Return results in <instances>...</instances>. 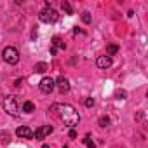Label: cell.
<instances>
[{
    "label": "cell",
    "instance_id": "3957f363",
    "mask_svg": "<svg viewBox=\"0 0 148 148\" xmlns=\"http://www.w3.org/2000/svg\"><path fill=\"white\" fill-rule=\"evenodd\" d=\"M38 18H40V21L42 23H56L58 19H59V14H58V11L56 9H52L51 5L49 7H45V9H42L40 11V14H38Z\"/></svg>",
    "mask_w": 148,
    "mask_h": 148
},
{
    "label": "cell",
    "instance_id": "7c38bea8",
    "mask_svg": "<svg viewBox=\"0 0 148 148\" xmlns=\"http://www.w3.org/2000/svg\"><path fill=\"white\" fill-rule=\"evenodd\" d=\"M82 141H84V145H86L87 148H96V145H94V141L91 139V136H89V134H87V136H86Z\"/></svg>",
    "mask_w": 148,
    "mask_h": 148
},
{
    "label": "cell",
    "instance_id": "8992f818",
    "mask_svg": "<svg viewBox=\"0 0 148 148\" xmlns=\"http://www.w3.org/2000/svg\"><path fill=\"white\" fill-rule=\"evenodd\" d=\"M52 132V125H40L35 132H33V138L37 139V141H42L47 134H51Z\"/></svg>",
    "mask_w": 148,
    "mask_h": 148
},
{
    "label": "cell",
    "instance_id": "44dd1931",
    "mask_svg": "<svg viewBox=\"0 0 148 148\" xmlns=\"http://www.w3.org/2000/svg\"><path fill=\"white\" fill-rule=\"evenodd\" d=\"M70 138H77V132H75V131H73V129L70 131Z\"/></svg>",
    "mask_w": 148,
    "mask_h": 148
},
{
    "label": "cell",
    "instance_id": "8fae6325",
    "mask_svg": "<svg viewBox=\"0 0 148 148\" xmlns=\"http://www.w3.org/2000/svg\"><path fill=\"white\" fill-rule=\"evenodd\" d=\"M21 110H23L25 113H33V112H35V105H33L32 101H25L23 106H21Z\"/></svg>",
    "mask_w": 148,
    "mask_h": 148
},
{
    "label": "cell",
    "instance_id": "ba28073f",
    "mask_svg": "<svg viewBox=\"0 0 148 148\" xmlns=\"http://www.w3.org/2000/svg\"><path fill=\"white\" fill-rule=\"evenodd\" d=\"M16 134H18V138H23V139H32V138H33V132H32V129H30L28 125L18 127V129H16Z\"/></svg>",
    "mask_w": 148,
    "mask_h": 148
},
{
    "label": "cell",
    "instance_id": "9c48e42d",
    "mask_svg": "<svg viewBox=\"0 0 148 148\" xmlns=\"http://www.w3.org/2000/svg\"><path fill=\"white\" fill-rule=\"evenodd\" d=\"M58 49H66V45H64V42H63L59 37H54V38H52V45H51V54L54 56V54L58 52Z\"/></svg>",
    "mask_w": 148,
    "mask_h": 148
},
{
    "label": "cell",
    "instance_id": "9a60e30c",
    "mask_svg": "<svg viewBox=\"0 0 148 148\" xmlns=\"http://www.w3.org/2000/svg\"><path fill=\"white\" fill-rule=\"evenodd\" d=\"M108 52H106V56H113V54H117V51H119V47L117 45H108V49H106Z\"/></svg>",
    "mask_w": 148,
    "mask_h": 148
},
{
    "label": "cell",
    "instance_id": "6da1fadb",
    "mask_svg": "<svg viewBox=\"0 0 148 148\" xmlns=\"http://www.w3.org/2000/svg\"><path fill=\"white\" fill-rule=\"evenodd\" d=\"M52 112L59 117V120H63L64 122V125H68V127H75V125H79V122H80V115H79V112L73 108L71 105H63V103H56V105H52Z\"/></svg>",
    "mask_w": 148,
    "mask_h": 148
},
{
    "label": "cell",
    "instance_id": "7402d4cb",
    "mask_svg": "<svg viewBox=\"0 0 148 148\" xmlns=\"http://www.w3.org/2000/svg\"><path fill=\"white\" fill-rule=\"evenodd\" d=\"M42 148H51V146H49V145H44V146H42Z\"/></svg>",
    "mask_w": 148,
    "mask_h": 148
},
{
    "label": "cell",
    "instance_id": "2e32d148",
    "mask_svg": "<svg viewBox=\"0 0 148 148\" xmlns=\"http://www.w3.org/2000/svg\"><path fill=\"white\" fill-rule=\"evenodd\" d=\"M61 7H63V11H64L66 14H71V12H73V11H71V5H70L68 2H63V4H61Z\"/></svg>",
    "mask_w": 148,
    "mask_h": 148
},
{
    "label": "cell",
    "instance_id": "5bb4252c",
    "mask_svg": "<svg viewBox=\"0 0 148 148\" xmlns=\"http://www.w3.org/2000/svg\"><path fill=\"white\" fill-rule=\"evenodd\" d=\"M47 70V64L45 63H38V64H35V71H38V73H44Z\"/></svg>",
    "mask_w": 148,
    "mask_h": 148
},
{
    "label": "cell",
    "instance_id": "4fadbf2b",
    "mask_svg": "<svg viewBox=\"0 0 148 148\" xmlns=\"http://www.w3.org/2000/svg\"><path fill=\"white\" fill-rule=\"evenodd\" d=\"M9 139H11V134L9 132H5V131L0 132V141H2V143H9Z\"/></svg>",
    "mask_w": 148,
    "mask_h": 148
},
{
    "label": "cell",
    "instance_id": "5b68a950",
    "mask_svg": "<svg viewBox=\"0 0 148 148\" xmlns=\"http://www.w3.org/2000/svg\"><path fill=\"white\" fill-rule=\"evenodd\" d=\"M54 87H56V84H54V79H51V77H44L40 80V84H38V89L44 94H51L54 91Z\"/></svg>",
    "mask_w": 148,
    "mask_h": 148
},
{
    "label": "cell",
    "instance_id": "d6986e66",
    "mask_svg": "<svg viewBox=\"0 0 148 148\" xmlns=\"http://www.w3.org/2000/svg\"><path fill=\"white\" fill-rule=\"evenodd\" d=\"M92 105H94V99L92 98H87L86 99V106H92Z\"/></svg>",
    "mask_w": 148,
    "mask_h": 148
},
{
    "label": "cell",
    "instance_id": "30bf717a",
    "mask_svg": "<svg viewBox=\"0 0 148 148\" xmlns=\"http://www.w3.org/2000/svg\"><path fill=\"white\" fill-rule=\"evenodd\" d=\"M96 64H98V68L106 70V68L112 66V58H110V56H99V58L96 59Z\"/></svg>",
    "mask_w": 148,
    "mask_h": 148
},
{
    "label": "cell",
    "instance_id": "ffe728a7",
    "mask_svg": "<svg viewBox=\"0 0 148 148\" xmlns=\"http://www.w3.org/2000/svg\"><path fill=\"white\" fill-rule=\"evenodd\" d=\"M117 96H119L120 99H124V98H125V92H124V91H119V92H117Z\"/></svg>",
    "mask_w": 148,
    "mask_h": 148
},
{
    "label": "cell",
    "instance_id": "e0dca14e",
    "mask_svg": "<svg viewBox=\"0 0 148 148\" xmlns=\"http://www.w3.org/2000/svg\"><path fill=\"white\" fill-rule=\"evenodd\" d=\"M82 21H84L86 25H89V23H91V14H89L87 11H84V12H82Z\"/></svg>",
    "mask_w": 148,
    "mask_h": 148
},
{
    "label": "cell",
    "instance_id": "603a6c76",
    "mask_svg": "<svg viewBox=\"0 0 148 148\" xmlns=\"http://www.w3.org/2000/svg\"><path fill=\"white\" fill-rule=\"evenodd\" d=\"M64 148H68V146H64Z\"/></svg>",
    "mask_w": 148,
    "mask_h": 148
},
{
    "label": "cell",
    "instance_id": "52a82bcc",
    "mask_svg": "<svg viewBox=\"0 0 148 148\" xmlns=\"http://www.w3.org/2000/svg\"><path fill=\"white\" fill-rule=\"evenodd\" d=\"M54 84H56V87H58V91H59L61 94H64V92L70 91V82H68V79H64V77H59L58 80H54Z\"/></svg>",
    "mask_w": 148,
    "mask_h": 148
},
{
    "label": "cell",
    "instance_id": "7a4b0ae2",
    "mask_svg": "<svg viewBox=\"0 0 148 148\" xmlns=\"http://www.w3.org/2000/svg\"><path fill=\"white\" fill-rule=\"evenodd\" d=\"M4 108H5V112L7 113H11V115H19V112H21V105H19V99H18V96H7L5 99H4Z\"/></svg>",
    "mask_w": 148,
    "mask_h": 148
},
{
    "label": "cell",
    "instance_id": "277c9868",
    "mask_svg": "<svg viewBox=\"0 0 148 148\" xmlns=\"http://www.w3.org/2000/svg\"><path fill=\"white\" fill-rule=\"evenodd\" d=\"M2 58L9 64H18L19 63V52H18V49L16 47H11V45L2 51Z\"/></svg>",
    "mask_w": 148,
    "mask_h": 148
},
{
    "label": "cell",
    "instance_id": "ac0fdd59",
    "mask_svg": "<svg viewBox=\"0 0 148 148\" xmlns=\"http://www.w3.org/2000/svg\"><path fill=\"white\" fill-rule=\"evenodd\" d=\"M108 124H110V119H108V117H101V119H99V125H101V127H106Z\"/></svg>",
    "mask_w": 148,
    "mask_h": 148
}]
</instances>
